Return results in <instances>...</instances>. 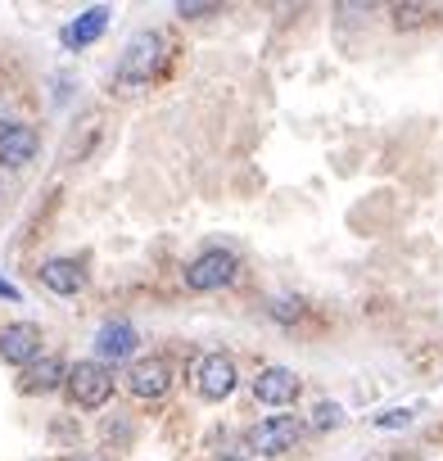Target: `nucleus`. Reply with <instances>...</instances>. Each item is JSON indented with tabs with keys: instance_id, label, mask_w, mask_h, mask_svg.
<instances>
[{
	"instance_id": "nucleus-1",
	"label": "nucleus",
	"mask_w": 443,
	"mask_h": 461,
	"mask_svg": "<svg viewBox=\"0 0 443 461\" xmlns=\"http://www.w3.org/2000/svg\"><path fill=\"white\" fill-rule=\"evenodd\" d=\"M163 55H167L163 32H136V37L127 41L122 59H118V77H113V86H118L122 95L149 86V82L158 77V68H163Z\"/></svg>"
},
{
	"instance_id": "nucleus-2",
	"label": "nucleus",
	"mask_w": 443,
	"mask_h": 461,
	"mask_svg": "<svg viewBox=\"0 0 443 461\" xmlns=\"http://www.w3.org/2000/svg\"><path fill=\"white\" fill-rule=\"evenodd\" d=\"M64 384H68V398H73L77 407L95 411V407H104L109 393H113V371L100 366V362H77V366H68Z\"/></svg>"
},
{
	"instance_id": "nucleus-3",
	"label": "nucleus",
	"mask_w": 443,
	"mask_h": 461,
	"mask_svg": "<svg viewBox=\"0 0 443 461\" xmlns=\"http://www.w3.org/2000/svg\"><path fill=\"white\" fill-rule=\"evenodd\" d=\"M236 272H240V258H236L231 249H208V254H199V258L185 267V290H194V294L222 290V285L236 281Z\"/></svg>"
},
{
	"instance_id": "nucleus-4",
	"label": "nucleus",
	"mask_w": 443,
	"mask_h": 461,
	"mask_svg": "<svg viewBox=\"0 0 443 461\" xmlns=\"http://www.w3.org/2000/svg\"><path fill=\"white\" fill-rule=\"evenodd\" d=\"M299 438H303V420H299V416H267V420H258V425L245 434V447H249V452H263V456H281V452H290Z\"/></svg>"
},
{
	"instance_id": "nucleus-5",
	"label": "nucleus",
	"mask_w": 443,
	"mask_h": 461,
	"mask_svg": "<svg viewBox=\"0 0 443 461\" xmlns=\"http://www.w3.org/2000/svg\"><path fill=\"white\" fill-rule=\"evenodd\" d=\"M41 357V326L32 321H14L0 330V362H10V366H28Z\"/></svg>"
},
{
	"instance_id": "nucleus-6",
	"label": "nucleus",
	"mask_w": 443,
	"mask_h": 461,
	"mask_svg": "<svg viewBox=\"0 0 443 461\" xmlns=\"http://www.w3.org/2000/svg\"><path fill=\"white\" fill-rule=\"evenodd\" d=\"M194 380H199V393H203L208 402H222V398H231V389H236V362H231L227 353H208V357L199 362Z\"/></svg>"
},
{
	"instance_id": "nucleus-7",
	"label": "nucleus",
	"mask_w": 443,
	"mask_h": 461,
	"mask_svg": "<svg viewBox=\"0 0 443 461\" xmlns=\"http://www.w3.org/2000/svg\"><path fill=\"white\" fill-rule=\"evenodd\" d=\"M127 389H131L136 398H163V393L172 389V366H167V357H140V362H131Z\"/></svg>"
},
{
	"instance_id": "nucleus-8",
	"label": "nucleus",
	"mask_w": 443,
	"mask_h": 461,
	"mask_svg": "<svg viewBox=\"0 0 443 461\" xmlns=\"http://www.w3.org/2000/svg\"><path fill=\"white\" fill-rule=\"evenodd\" d=\"M37 127L28 122H5L0 127V167H28L37 158Z\"/></svg>"
},
{
	"instance_id": "nucleus-9",
	"label": "nucleus",
	"mask_w": 443,
	"mask_h": 461,
	"mask_svg": "<svg viewBox=\"0 0 443 461\" xmlns=\"http://www.w3.org/2000/svg\"><path fill=\"white\" fill-rule=\"evenodd\" d=\"M299 389H303V380H299L290 366H267V371H258V380H254V398L267 402V407H285V402H294Z\"/></svg>"
},
{
	"instance_id": "nucleus-10",
	"label": "nucleus",
	"mask_w": 443,
	"mask_h": 461,
	"mask_svg": "<svg viewBox=\"0 0 443 461\" xmlns=\"http://www.w3.org/2000/svg\"><path fill=\"white\" fill-rule=\"evenodd\" d=\"M95 353H100V366H104V362H127V357L136 353V330H131V321H109V326H100Z\"/></svg>"
},
{
	"instance_id": "nucleus-11",
	"label": "nucleus",
	"mask_w": 443,
	"mask_h": 461,
	"mask_svg": "<svg viewBox=\"0 0 443 461\" xmlns=\"http://www.w3.org/2000/svg\"><path fill=\"white\" fill-rule=\"evenodd\" d=\"M41 285L50 294H77V290H86V272L77 258H50L41 267Z\"/></svg>"
},
{
	"instance_id": "nucleus-12",
	"label": "nucleus",
	"mask_w": 443,
	"mask_h": 461,
	"mask_svg": "<svg viewBox=\"0 0 443 461\" xmlns=\"http://www.w3.org/2000/svg\"><path fill=\"white\" fill-rule=\"evenodd\" d=\"M64 375H68V366H64L59 357H37V362L23 366L19 389H23V393H50V389L64 384Z\"/></svg>"
},
{
	"instance_id": "nucleus-13",
	"label": "nucleus",
	"mask_w": 443,
	"mask_h": 461,
	"mask_svg": "<svg viewBox=\"0 0 443 461\" xmlns=\"http://www.w3.org/2000/svg\"><path fill=\"white\" fill-rule=\"evenodd\" d=\"M104 28H109V10H104V5H95V10L77 14V19L64 28V46H91V41H100V37H104Z\"/></svg>"
},
{
	"instance_id": "nucleus-14",
	"label": "nucleus",
	"mask_w": 443,
	"mask_h": 461,
	"mask_svg": "<svg viewBox=\"0 0 443 461\" xmlns=\"http://www.w3.org/2000/svg\"><path fill=\"white\" fill-rule=\"evenodd\" d=\"M312 425H317V429H339V425H344V407H339V402H317Z\"/></svg>"
},
{
	"instance_id": "nucleus-15",
	"label": "nucleus",
	"mask_w": 443,
	"mask_h": 461,
	"mask_svg": "<svg viewBox=\"0 0 443 461\" xmlns=\"http://www.w3.org/2000/svg\"><path fill=\"white\" fill-rule=\"evenodd\" d=\"M429 14H434L429 5H398V10H393V23H398V28H416V23H425Z\"/></svg>"
},
{
	"instance_id": "nucleus-16",
	"label": "nucleus",
	"mask_w": 443,
	"mask_h": 461,
	"mask_svg": "<svg viewBox=\"0 0 443 461\" xmlns=\"http://www.w3.org/2000/svg\"><path fill=\"white\" fill-rule=\"evenodd\" d=\"M272 317L276 321H299L303 317V303L299 299H272Z\"/></svg>"
},
{
	"instance_id": "nucleus-17",
	"label": "nucleus",
	"mask_w": 443,
	"mask_h": 461,
	"mask_svg": "<svg viewBox=\"0 0 443 461\" xmlns=\"http://www.w3.org/2000/svg\"><path fill=\"white\" fill-rule=\"evenodd\" d=\"M407 420H411V411H384L375 425H380V429H398V425H407Z\"/></svg>"
},
{
	"instance_id": "nucleus-18",
	"label": "nucleus",
	"mask_w": 443,
	"mask_h": 461,
	"mask_svg": "<svg viewBox=\"0 0 443 461\" xmlns=\"http://www.w3.org/2000/svg\"><path fill=\"white\" fill-rule=\"evenodd\" d=\"M181 19H199V14H217V5H176Z\"/></svg>"
},
{
	"instance_id": "nucleus-19",
	"label": "nucleus",
	"mask_w": 443,
	"mask_h": 461,
	"mask_svg": "<svg viewBox=\"0 0 443 461\" xmlns=\"http://www.w3.org/2000/svg\"><path fill=\"white\" fill-rule=\"evenodd\" d=\"M0 299H19V290H14L10 281H0Z\"/></svg>"
},
{
	"instance_id": "nucleus-20",
	"label": "nucleus",
	"mask_w": 443,
	"mask_h": 461,
	"mask_svg": "<svg viewBox=\"0 0 443 461\" xmlns=\"http://www.w3.org/2000/svg\"><path fill=\"white\" fill-rule=\"evenodd\" d=\"M227 461H245V456H227Z\"/></svg>"
}]
</instances>
